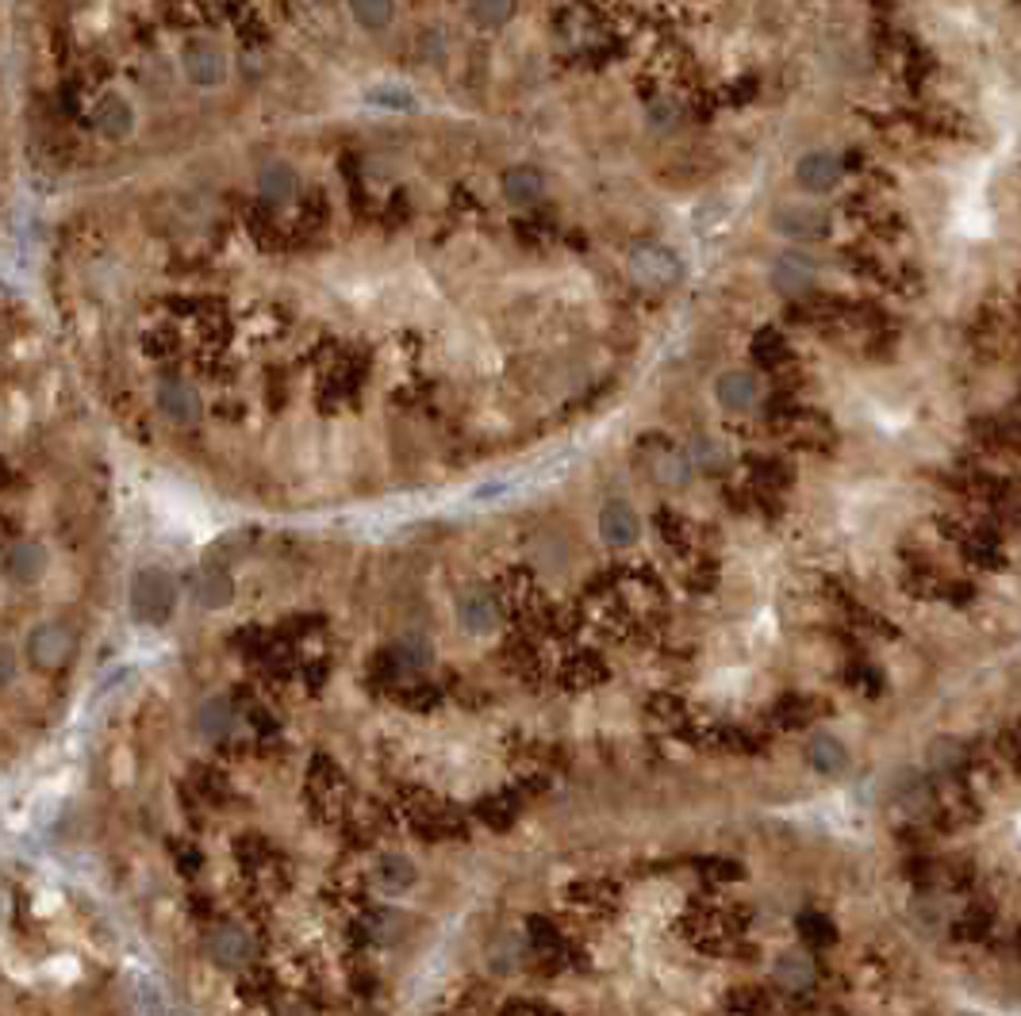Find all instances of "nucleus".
Returning <instances> with one entry per match:
<instances>
[{
	"label": "nucleus",
	"instance_id": "f257e3e1",
	"mask_svg": "<svg viewBox=\"0 0 1021 1016\" xmlns=\"http://www.w3.org/2000/svg\"><path fill=\"white\" fill-rule=\"evenodd\" d=\"M177 610V579L165 568H142L131 579V614L142 626H165Z\"/></svg>",
	"mask_w": 1021,
	"mask_h": 1016
},
{
	"label": "nucleus",
	"instance_id": "f03ea898",
	"mask_svg": "<svg viewBox=\"0 0 1021 1016\" xmlns=\"http://www.w3.org/2000/svg\"><path fill=\"white\" fill-rule=\"evenodd\" d=\"M73 649H78V641H73V634L62 622H43V626H35L32 634H27V657H32V664L43 668V672L66 668Z\"/></svg>",
	"mask_w": 1021,
	"mask_h": 1016
},
{
	"label": "nucleus",
	"instance_id": "7ed1b4c3",
	"mask_svg": "<svg viewBox=\"0 0 1021 1016\" xmlns=\"http://www.w3.org/2000/svg\"><path fill=\"white\" fill-rule=\"evenodd\" d=\"M772 231L791 243H822L830 235V215L818 208H802V203H784L772 215Z\"/></svg>",
	"mask_w": 1021,
	"mask_h": 1016
},
{
	"label": "nucleus",
	"instance_id": "20e7f679",
	"mask_svg": "<svg viewBox=\"0 0 1021 1016\" xmlns=\"http://www.w3.org/2000/svg\"><path fill=\"white\" fill-rule=\"evenodd\" d=\"M204 952L223 970L246 967L254 959V936L246 929H238V924H220V929H212L204 936Z\"/></svg>",
	"mask_w": 1021,
	"mask_h": 1016
},
{
	"label": "nucleus",
	"instance_id": "39448f33",
	"mask_svg": "<svg viewBox=\"0 0 1021 1016\" xmlns=\"http://www.w3.org/2000/svg\"><path fill=\"white\" fill-rule=\"evenodd\" d=\"M154 403H157V411L177 426H192V423H200V415H204V403H200L197 391H192L185 380H174V376L157 383Z\"/></svg>",
	"mask_w": 1021,
	"mask_h": 1016
},
{
	"label": "nucleus",
	"instance_id": "423d86ee",
	"mask_svg": "<svg viewBox=\"0 0 1021 1016\" xmlns=\"http://www.w3.org/2000/svg\"><path fill=\"white\" fill-rule=\"evenodd\" d=\"M795 180H799L802 192H833L841 180V157L830 154V150H814V154H802L795 162Z\"/></svg>",
	"mask_w": 1021,
	"mask_h": 1016
},
{
	"label": "nucleus",
	"instance_id": "0eeeda50",
	"mask_svg": "<svg viewBox=\"0 0 1021 1016\" xmlns=\"http://www.w3.org/2000/svg\"><path fill=\"white\" fill-rule=\"evenodd\" d=\"M599 533L611 548H630L642 537V522H637V510L626 499H611L599 510Z\"/></svg>",
	"mask_w": 1021,
	"mask_h": 1016
},
{
	"label": "nucleus",
	"instance_id": "6e6552de",
	"mask_svg": "<svg viewBox=\"0 0 1021 1016\" xmlns=\"http://www.w3.org/2000/svg\"><path fill=\"white\" fill-rule=\"evenodd\" d=\"M772 288L779 292V296H802V292L814 288V261L807 258V253H779L776 261H772Z\"/></svg>",
	"mask_w": 1021,
	"mask_h": 1016
},
{
	"label": "nucleus",
	"instance_id": "1a4fd4ad",
	"mask_svg": "<svg viewBox=\"0 0 1021 1016\" xmlns=\"http://www.w3.org/2000/svg\"><path fill=\"white\" fill-rule=\"evenodd\" d=\"M715 395L726 411H753L761 403V376L749 373V368H730V373L718 376Z\"/></svg>",
	"mask_w": 1021,
	"mask_h": 1016
},
{
	"label": "nucleus",
	"instance_id": "9d476101",
	"mask_svg": "<svg viewBox=\"0 0 1021 1016\" xmlns=\"http://www.w3.org/2000/svg\"><path fill=\"white\" fill-rule=\"evenodd\" d=\"M4 571H9L12 583L32 587L47 576V548L35 545V541H16L4 556Z\"/></svg>",
	"mask_w": 1021,
	"mask_h": 1016
},
{
	"label": "nucleus",
	"instance_id": "9b49d317",
	"mask_svg": "<svg viewBox=\"0 0 1021 1016\" xmlns=\"http://www.w3.org/2000/svg\"><path fill=\"white\" fill-rule=\"evenodd\" d=\"M185 73H189L192 85L208 88V85H220L223 73H227V62H223L220 47L197 39V43H189V47H185Z\"/></svg>",
	"mask_w": 1021,
	"mask_h": 1016
},
{
	"label": "nucleus",
	"instance_id": "f8f14e48",
	"mask_svg": "<svg viewBox=\"0 0 1021 1016\" xmlns=\"http://www.w3.org/2000/svg\"><path fill=\"white\" fill-rule=\"evenodd\" d=\"M503 196H507L510 208H535L545 196V177L535 165H515V169L503 173Z\"/></svg>",
	"mask_w": 1021,
	"mask_h": 1016
},
{
	"label": "nucleus",
	"instance_id": "ddd939ff",
	"mask_svg": "<svg viewBox=\"0 0 1021 1016\" xmlns=\"http://www.w3.org/2000/svg\"><path fill=\"white\" fill-rule=\"evenodd\" d=\"M457 622L469 634H492L500 626V610L488 599V591H461L457 594Z\"/></svg>",
	"mask_w": 1021,
	"mask_h": 1016
},
{
	"label": "nucleus",
	"instance_id": "4468645a",
	"mask_svg": "<svg viewBox=\"0 0 1021 1016\" xmlns=\"http://www.w3.org/2000/svg\"><path fill=\"white\" fill-rule=\"evenodd\" d=\"M818 970H814V959L802 952H787L776 959V967H772V982L779 985V990L787 993H807L810 985H814Z\"/></svg>",
	"mask_w": 1021,
	"mask_h": 1016
},
{
	"label": "nucleus",
	"instance_id": "2eb2a0df",
	"mask_svg": "<svg viewBox=\"0 0 1021 1016\" xmlns=\"http://www.w3.org/2000/svg\"><path fill=\"white\" fill-rule=\"evenodd\" d=\"M192 591H197V602L204 610H223L235 599V579H231L227 568H220V564H208V568H200Z\"/></svg>",
	"mask_w": 1021,
	"mask_h": 1016
},
{
	"label": "nucleus",
	"instance_id": "dca6fc26",
	"mask_svg": "<svg viewBox=\"0 0 1021 1016\" xmlns=\"http://www.w3.org/2000/svg\"><path fill=\"white\" fill-rule=\"evenodd\" d=\"M630 269H634V276L642 284H668L676 276V269H680V261L668 250H660V246H645V250L634 253Z\"/></svg>",
	"mask_w": 1021,
	"mask_h": 1016
},
{
	"label": "nucleus",
	"instance_id": "f3484780",
	"mask_svg": "<svg viewBox=\"0 0 1021 1016\" xmlns=\"http://www.w3.org/2000/svg\"><path fill=\"white\" fill-rule=\"evenodd\" d=\"M231 729H235V710H231V702L223 695L208 698L197 713V733L204 736V741H227Z\"/></svg>",
	"mask_w": 1021,
	"mask_h": 1016
},
{
	"label": "nucleus",
	"instance_id": "a211bd4d",
	"mask_svg": "<svg viewBox=\"0 0 1021 1016\" xmlns=\"http://www.w3.org/2000/svg\"><path fill=\"white\" fill-rule=\"evenodd\" d=\"M807 759L818 775H841L848 767V748L833 733H818L807 744Z\"/></svg>",
	"mask_w": 1021,
	"mask_h": 1016
},
{
	"label": "nucleus",
	"instance_id": "6ab92c4d",
	"mask_svg": "<svg viewBox=\"0 0 1021 1016\" xmlns=\"http://www.w3.org/2000/svg\"><path fill=\"white\" fill-rule=\"evenodd\" d=\"M131 104L119 101V96H104L101 104H96L93 111V123L96 131L104 134V139H124L127 131H131Z\"/></svg>",
	"mask_w": 1021,
	"mask_h": 1016
},
{
	"label": "nucleus",
	"instance_id": "aec40b11",
	"mask_svg": "<svg viewBox=\"0 0 1021 1016\" xmlns=\"http://www.w3.org/2000/svg\"><path fill=\"white\" fill-rule=\"evenodd\" d=\"M258 188H261V196H266L269 203H289L292 196H296V188H300V177H296V169H292L289 162H273V165H266V169H261Z\"/></svg>",
	"mask_w": 1021,
	"mask_h": 1016
},
{
	"label": "nucleus",
	"instance_id": "412c9836",
	"mask_svg": "<svg viewBox=\"0 0 1021 1016\" xmlns=\"http://www.w3.org/2000/svg\"><path fill=\"white\" fill-rule=\"evenodd\" d=\"M350 12H354V20L362 27H369V32H380V27L392 24V0H350Z\"/></svg>",
	"mask_w": 1021,
	"mask_h": 1016
},
{
	"label": "nucleus",
	"instance_id": "4be33fe9",
	"mask_svg": "<svg viewBox=\"0 0 1021 1016\" xmlns=\"http://www.w3.org/2000/svg\"><path fill=\"white\" fill-rule=\"evenodd\" d=\"M960 759H964V748H960L957 741H944V736L929 744V752H926V767L934 775H952Z\"/></svg>",
	"mask_w": 1021,
	"mask_h": 1016
},
{
	"label": "nucleus",
	"instance_id": "5701e85b",
	"mask_svg": "<svg viewBox=\"0 0 1021 1016\" xmlns=\"http://www.w3.org/2000/svg\"><path fill=\"white\" fill-rule=\"evenodd\" d=\"M380 883H385L388 890H408V886L415 883V867H411L403 855H385V860H380Z\"/></svg>",
	"mask_w": 1021,
	"mask_h": 1016
},
{
	"label": "nucleus",
	"instance_id": "b1692460",
	"mask_svg": "<svg viewBox=\"0 0 1021 1016\" xmlns=\"http://www.w3.org/2000/svg\"><path fill=\"white\" fill-rule=\"evenodd\" d=\"M799 936L807 940V944H814V947H822V944H833V924H830V917L825 913H802L799 917Z\"/></svg>",
	"mask_w": 1021,
	"mask_h": 1016
},
{
	"label": "nucleus",
	"instance_id": "393cba45",
	"mask_svg": "<svg viewBox=\"0 0 1021 1016\" xmlns=\"http://www.w3.org/2000/svg\"><path fill=\"white\" fill-rule=\"evenodd\" d=\"M895 798L906 805V810H918V805H926V798H929L926 779H922V775H914V771H903V775H899V782H895Z\"/></svg>",
	"mask_w": 1021,
	"mask_h": 1016
},
{
	"label": "nucleus",
	"instance_id": "a878e982",
	"mask_svg": "<svg viewBox=\"0 0 1021 1016\" xmlns=\"http://www.w3.org/2000/svg\"><path fill=\"white\" fill-rule=\"evenodd\" d=\"M510 12H515V0H472V16H477L484 27L507 24Z\"/></svg>",
	"mask_w": 1021,
	"mask_h": 1016
},
{
	"label": "nucleus",
	"instance_id": "bb28decb",
	"mask_svg": "<svg viewBox=\"0 0 1021 1016\" xmlns=\"http://www.w3.org/2000/svg\"><path fill=\"white\" fill-rule=\"evenodd\" d=\"M660 480H668V484H684L688 480L684 457H665V464H660Z\"/></svg>",
	"mask_w": 1021,
	"mask_h": 1016
},
{
	"label": "nucleus",
	"instance_id": "cd10ccee",
	"mask_svg": "<svg viewBox=\"0 0 1021 1016\" xmlns=\"http://www.w3.org/2000/svg\"><path fill=\"white\" fill-rule=\"evenodd\" d=\"M369 101L385 104V108H403V111H408V108H415V101H411L408 93H380V88H377V93H373Z\"/></svg>",
	"mask_w": 1021,
	"mask_h": 1016
},
{
	"label": "nucleus",
	"instance_id": "c85d7f7f",
	"mask_svg": "<svg viewBox=\"0 0 1021 1016\" xmlns=\"http://www.w3.org/2000/svg\"><path fill=\"white\" fill-rule=\"evenodd\" d=\"M16 680V660H12V652H4V683Z\"/></svg>",
	"mask_w": 1021,
	"mask_h": 1016
},
{
	"label": "nucleus",
	"instance_id": "c756f323",
	"mask_svg": "<svg viewBox=\"0 0 1021 1016\" xmlns=\"http://www.w3.org/2000/svg\"><path fill=\"white\" fill-rule=\"evenodd\" d=\"M1013 952H1018V959H1021V929H1018V936H1013Z\"/></svg>",
	"mask_w": 1021,
	"mask_h": 1016
},
{
	"label": "nucleus",
	"instance_id": "7c9ffc66",
	"mask_svg": "<svg viewBox=\"0 0 1021 1016\" xmlns=\"http://www.w3.org/2000/svg\"><path fill=\"white\" fill-rule=\"evenodd\" d=\"M960 1016H979V1013H960Z\"/></svg>",
	"mask_w": 1021,
	"mask_h": 1016
}]
</instances>
